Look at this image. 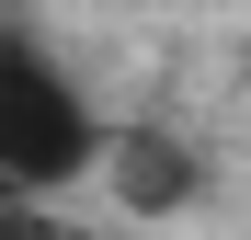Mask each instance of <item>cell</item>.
I'll return each mask as SVG.
<instances>
[{
	"instance_id": "7a4b0ae2",
	"label": "cell",
	"mask_w": 251,
	"mask_h": 240,
	"mask_svg": "<svg viewBox=\"0 0 251 240\" xmlns=\"http://www.w3.org/2000/svg\"><path fill=\"white\" fill-rule=\"evenodd\" d=\"M103 172H114V194H126V206H149V217L194 194V160L160 137V126H126V137H103Z\"/></svg>"
},
{
	"instance_id": "6da1fadb",
	"label": "cell",
	"mask_w": 251,
	"mask_h": 240,
	"mask_svg": "<svg viewBox=\"0 0 251 240\" xmlns=\"http://www.w3.org/2000/svg\"><path fill=\"white\" fill-rule=\"evenodd\" d=\"M103 160V114L23 12H0V194H57Z\"/></svg>"
}]
</instances>
